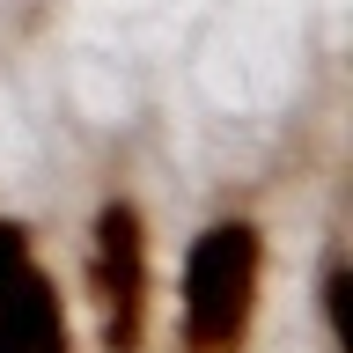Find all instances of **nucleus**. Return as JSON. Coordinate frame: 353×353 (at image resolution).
Listing matches in <instances>:
<instances>
[{
  "mask_svg": "<svg viewBox=\"0 0 353 353\" xmlns=\"http://www.w3.org/2000/svg\"><path fill=\"white\" fill-rule=\"evenodd\" d=\"M265 243L250 221H214L184 258V346L192 353H243L258 316Z\"/></svg>",
  "mask_w": 353,
  "mask_h": 353,
  "instance_id": "1",
  "label": "nucleus"
},
{
  "mask_svg": "<svg viewBox=\"0 0 353 353\" xmlns=\"http://www.w3.org/2000/svg\"><path fill=\"white\" fill-rule=\"evenodd\" d=\"M324 316H331V339L346 346V265H331V272H324Z\"/></svg>",
  "mask_w": 353,
  "mask_h": 353,
  "instance_id": "4",
  "label": "nucleus"
},
{
  "mask_svg": "<svg viewBox=\"0 0 353 353\" xmlns=\"http://www.w3.org/2000/svg\"><path fill=\"white\" fill-rule=\"evenodd\" d=\"M0 353H66V316L59 294L37 265H22L15 280L0 287Z\"/></svg>",
  "mask_w": 353,
  "mask_h": 353,
  "instance_id": "3",
  "label": "nucleus"
},
{
  "mask_svg": "<svg viewBox=\"0 0 353 353\" xmlns=\"http://www.w3.org/2000/svg\"><path fill=\"white\" fill-rule=\"evenodd\" d=\"M88 287H96V309H103V346L140 353V339H148V221H140L132 199H110L96 214Z\"/></svg>",
  "mask_w": 353,
  "mask_h": 353,
  "instance_id": "2",
  "label": "nucleus"
}]
</instances>
